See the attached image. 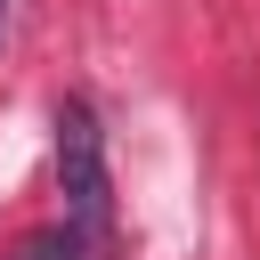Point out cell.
Returning <instances> with one entry per match:
<instances>
[{
    "mask_svg": "<svg viewBox=\"0 0 260 260\" xmlns=\"http://www.w3.org/2000/svg\"><path fill=\"white\" fill-rule=\"evenodd\" d=\"M57 195H65V219L81 236H106V219H114V171H106V130H98L89 98L57 106Z\"/></svg>",
    "mask_w": 260,
    "mask_h": 260,
    "instance_id": "6da1fadb",
    "label": "cell"
},
{
    "mask_svg": "<svg viewBox=\"0 0 260 260\" xmlns=\"http://www.w3.org/2000/svg\"><path fill=\"white\" fill-rule=\"evenodd\" d=\"M0 32H8V0H0Z\"/></svg>",
    "mask_w": 260,
    "mask_h": 260,
    "instance_id": "7a4b0ae2",
    "label": "cell"
}]
</instances>
